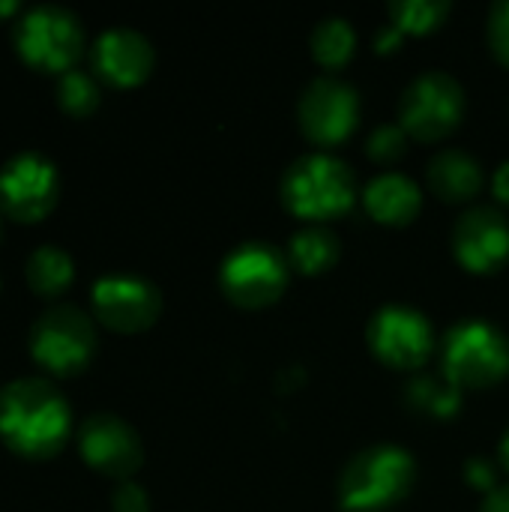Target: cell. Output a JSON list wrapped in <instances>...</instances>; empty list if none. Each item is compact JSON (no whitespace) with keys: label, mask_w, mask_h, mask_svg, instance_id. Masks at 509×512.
I'll return each instance as SVG.
<instances>
[{"label":"cell","mask_w":509,"mask_h":512,"mask_svg":"<svg viewBox=\"0 0 509 512\" xmlns=\"http://www.w3.org/2000/svg\"><path fill=\"white\" fill-rule=\"evenodd\" d=\"M72 429L69 402L45 378H18L0 390V438L27 459L54 456Z\"/></svg>","instance_id":"1"},{"label":"cell","mask_w":509,"mask_h":512,"mask_svg":"<svg viewBox=\"0 0 509 512\" xmlns=\"http://www.w3.org/2000/svg\"><path fill=\"white\" fill-rule=\"evenodd\" d=\"M279 195L288 213L306 225H327L345 216L357 201V177L345 159L330 150H312L297 156L279 183Z\"/></svg>","instance_id":"2"},{"label":"cell","mask_w":509,"mask_h":512,"mask_svg":"<svg viewBox=\"0 0 509 512\" xmlns=\"http://www.w3.org/2000/svg\"><path fill=\"white\" fill-rule=\"evenodd\" d=\"M417 483V459L399 444H372L354 453L336 483L345 512H384L402 504Z\"/></svg>","instance_id":"3"},{"label":"cell","mask_w":509,"mask_h":512,"mask_svg":"<svg viewBox=\"0 0 509 512\" xmlns=\"http://www.w3.org/2000/svg\"><path fill=\"white\" fill-rule=\"evenodd\" d=\"M441 375L459 390L495 387L509 375V336L486 318H465L441 336Z\"/></svg>","instance_id":"4"},{"label":"cell","mask_w":509,"mask_h":512,"mask_svg":"<svg viewBox=\"0 0 509 512\" xmlns=\"http://www.w3.org/2000/svg\"><path fill=\"white\" fill-rule=\"evenodd\" d=\"M291 279V264L282 249L267 240L237 243L219 264L216 282L225 300L243 312H258L273 306Z\"/></svg>","instance_id":"5"},{"label":"cell","mask_w":509,"mask_h":512,"mask_svg":"<svg viewBox=\"0 0 509 512\" xmlns=\"http://www.w3.org/2000/svg\"><path fill=\"white\" fill-rule=\"evenodd\" d=\"M465 108L468 96L462 81L447 69H426L414 75L399 96V126L414 141H444L459 129Z\"/></svg>","instance_id":"6"},{"label":"cell","mask_w":509,"mask_h":512,"mask_svg":"<svg viewBox=\"0 0 509 512\" xmlns=\"http://www.w3.org/2000/svg\"><path fill=\"white\" fill-rule=\"evenodd\" d=\"M12 42L24 63L63 75L81 57L84 27L72 9L60 3H36L15 21Z\"/></svg>","instance_id":"7"},{"label":"cell","mask_w":509,"mask_h":512,"mask_svg":"<svg viewBox=\"0 0 509 512\" xmlns=\"http://www.w3.org/2000/svg\"><path fill=\"white\" fill-rule=\"evenodd\" d=\"M366 345L384 366L399 372H414L432 360L438 348V336L429 315L420 312L417 306L387 303L369 318Z\"/></svg>","instance_id":"8"},{"label":"cell","mask_w":509,"mask_h":512,"mask_svg":"<svg viewBox=\"0 0 509 512\" xmlns=\"http://www.w3.org/2000/svg\"><path fill=\"white\" fill-rule=\"evenodd\" d=\"M30 354L54 375L81 372L96 354L93 318L72 303L45 309L30 327Z\"/></svg>","instance_id":"9"},{"label":"cell","mask_w":509,"mask_h":512,"mask_svg":"<svg viewBox=\"0 0 509 512\" xmlns=\"http://www.w3.org/2000/svg\"><path fill=\"white\" fill-rule=\"evenodd\" d=\"M300 132L321 150L342 144L360 123V93L339 75L312 78L297 99Z\"/></svg>","instance_id":"10"},{"label":"cell","mask_w":509,"mask_h":512,"mask_svg":"<svg viewBox=\"0 0 509 512\" xmlns=\"http://www.w3.org/2000/svg\"><path fill=\"white\" fill-rule=\"evenodd\" d=\"M90 309L114 333H141L156 324L162 294L138 273H105L90 288Z\"/></svg>","instance_id":"11"},{"label":"cell","mask_w":509,"mask_h":512,"mask_svg":"<svg viewBox=\"0 0 509 512\" xmlns=\"http://www.w3.org/2000/svg\"><path fill=\"white\" fill-rule=\"evenodd\" d=\"M57 192V168L36 150H21L0 168V210L18 222L42 219L57 204Z\"/></svg>","instance_id":"12"},{"label":"cell","mask_w":509,"mask_h":512,"mask_svg":"<svg viewBox=\"0 0 509 512\" xmlns=\"http://www.w3.org/2000/svg\"><path fill=\"white\" fill-rule=\"evenodd\" d=\"M81 459L111 480H129L144 462V444L138 432L117 414L99 411L78 426Z\"/></svg>","instance_id":"13"},{"label":"cell","mask_w":509,"mask_h":512,"mask_svg":"<svg viewBox=\"0 0 509 512\" xmlns=\"http://www.w3.org/2000/svg\"><path fill=\"white\" fill-rule=\"evenodd\" d=\"M453 258L477 276L498 273L509 261V219L501 207L474 204L453 225Z\"/></svg>","instance_id":"14"},{"label":"cell","mask_w":509,"mask_h":512,"mask_svg":"<svg viewBox=\"0 0 509 512\" xmlns=\"http://www.w3.org/2000/svg\"><path fill=\"white\" fill-rule=\"evenodd\" d=\"M156 63L153 42L135 27H108L90 45V66L93 72L114 84V87H135L141 84Z\"/></svg>","instance_id":"15"},{"label":"cell","mask_w":509,"mask_h":512,"mask_svg":"<svg viewBox=\"0 0 509 512\" xmlns=\"http://www.w3.org/2000/svg\"><path fill=\"white\" fill-rule=\"evenodd\" d=\"M363 207L381 225H411L423 210V189L411 174L381 171L363 186Z\"/></svg>","instance_id":"16"},{"label":"cell","mask_w":509,"mask_h":512,"mask_svg":"<svg viewBox=\"0 0 509 512\" xmlns=\"http://www.w3.org/2000/svg\"><path fill=\"white\" fill-rule=\"evenodd\" d=\"M426 183L441 201H471L480 195L486 174L477 156L462 147H441L426 165Z\"/></svg>","instance_id":"17"},{"label":"cell","mask_w":509,"mask_h":512,"mask_svg":"<svg viewBox=\"0 0 509 512\" xmlns=\"http://www.w3.org/2000/svg\"><path fill=\"white\" fill-rule=\"evenodd\" d=\"M285 255H288L291 270L303 276H318V273H327L339 261L342 243L336 231L327 225H303L300 231L291 234Z\"/></svg>","instance_id":"18"},{"label":"cell","mask_w":509,"mask_h":512,"mask_svg":"<svg viewBox=\"0 0 509 512\" xmlns=\"http://www.w3.org/2000/svg\"><path fill=\"white\" fill-rule=\"evenodd\" d=\"M24 276L33 294L39 297H57L60 291H66L75 279V264L72 255L60 246H36L24 264Z\"/></svg>","instance_id":"19"},{"label":"cell","mask_w":509,"mask_h":512,"mask_svg":"<svg viewBox=\"0 0 509 512\" xmlns=\"http://www.w3.org/2000/svg\"><path fill=\"white\" fill-rule=\"evenodd\" d=\"M405 399L411 402L414 411L435 417V420H450L462 411L465 390H459L453 381H447L441 372L438 375H417L405 387Z\"/></svg>","instance_id":"20"},{"label":"cell","mask_w":509,"mask_h":512,"mask_svg":"<svg viewBox=\"0 0 509 512\" xmlns=\"http://www.w3.org/2000/svg\"><path fill=\"white\" fill-rule=\"evenodd\" d=\"M309 48L324 69H342L357 51V30L345 15H327L315 24Z\"/></svg>","instance_id":"21"},{"label":"cell","mask_w":509,"mask_h":512,"mask_svg":"<svg viewBox=\"0 0 509 512\" xmlns=\"http://www.w3.org/2000/svg\"><path fill=\"white\" fill-rule=\"evenodd\" d=\"M450 9V0H393L387 6V21L405 36H426L447 21Z\"/></svg>","instance_id":"22"},{"label":"cell","mask_w":509,"mask_h":512,"mask_svg":"<svg viewBox=\"0 0 509 512\" xmlns=\"http://www.w3.org/2000/svg\"><path fill=\"white\" fill-rule=\"evenodd\" d=\"M57 105L72 114V117H84L99 105V84L90 72L84 69H66L63 75H57Z\"/></svg>","instance_id":"23"},{"label":"cell","mask_w":509,"mask_h":512,"mask_svg":"<svg viewBox=\"0 0 509 512\" xmlns=\"http://www.w3.org/2000/svg\"><path fill=\"white\" fill-rule=\"evenodd\" d=\"M408 150V132L399 123H378L366 138V153L372 162L393 165Z\"/></svg>","instance_id":"24"},{"label":"cell","mask_w":509,"mask_h":512,"mask_svg":"<svg viewBox=\"0 0 509 512\" xmlns=\"http://www.w3.org/2000/svg\"><path fill=\"white\" fill-rule=\"evenodd\" d=\"M486 39H489L492 54L509 69V0H498V3L489 9Z\"/></svg>","instance_id":"25"},{"label":"cell","mask_w":509,"mask_h":512,"mask_svg":"<svg viewBox=\"0 0 509 512\" xmlns=\"http://www.w3.org/2000/svg\"><path fill=\"white\" fill-rule=\"evenodd\" d=\"M462 474H465L468 486L477 489V492L492 495V492L498 489V468H495L486 456H471V459L465 462Z\"/></svg>","instance_id":"26"},{"label":"cell","mask_w":509,"mask_h":512,"mask_svg":"<svg viewBox=\"0 0 509 512\" xmlns=\"http://www.w3.org/2000/svg\"><path fill=\"white\" fill-rule=\"evenodd\" d=\"M111 510L114 512H150V495L144 492V486L123 480L117 483L114 495H111Z\"/></svg>","instance_id":"27"},{"label":"cell","mask_w":509,"mask_h":512,"mask_svg":"<svg viewBox=\"0 0 509 512\" xmlns=\"http://www.w3.org/2000/svg\"><path fill=\"white\" fill-rule=\"evenodd\" d=\"M402 39H405V33L387 21V24H381V27H378V33H375V51L390 54V51H396V48L402 45Z\"/></svg>","instance_id":"28"},{"label":"cell","mask_w":509,"mask_h":512,"mask_svg":"<svg viewBox=\"0 0 509 512\" xmlns=\"http://www.w3.org/2000/svg\"><path fill=\"white\" fill-rule=\"evenodd\" d=\"M492 195H495L498 204L509 207V159H504L492 174Z\"/></svg>","instance_id":"29"},{"label":"cell","mask_w":509,"mask_h":512,"mask_svg":"<svg viewBox=\"0 0 509 512\" xmlns=\"http://www.w3.org/2000/svg\"><path fill=\"white\" fill-rule=\"evenodd\" d=\"M480 512H509V483L507 486H498L492 495H486Z\"/></svg>","instance_id":"30"},{"label":"cell","mask_w":509,"mask_h":512,"mask_svg":"<svg viewBox=\"0 0 509 512\" xmlns=\"http://www.w3.org/2000/svg\"><path fill=\"white\" fill-rule=\"evenodd\" d=\"M498 462H501V468L509 474V426L504 429L501 441H498Z\"/></svg>","instance_id":"31"},{"label":"cell","mask_w":509,"mask_h":512,"mask_svg":"<svg viewBox=\"0 0 509 512\" xmlns=\"http://www.w3.org/2000/svg\"><path fill=\"white\" fill-rule=\"evenodd\" d=\"M15 9H18V3H15V0H0V18L12 15Z\"/></svg>","instance_id":"32"},{"label":"cell","mask_w":509,"mask_h":512,"mask_svg":"<svg viewBox=\"0 0 509 512\" xmlns=\"http://www.w3.org/2000/svg\"><path fill=\"white\" fill-rule=\"evenodd\" d=\"M0 213H3V210H0ZM0 234H3V219H0Z\"/></svg>","instance_id":"33"}]
</instances>
